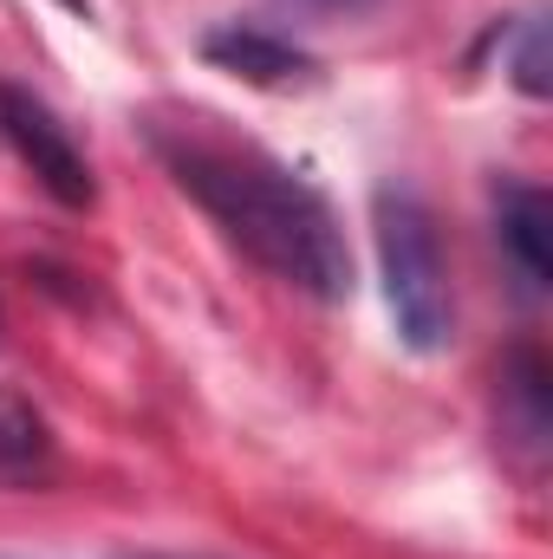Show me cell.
Instances as JSON below:
<instances>
[{
	"mask_svg": "<svg viewBox=\"0 0 553 559\" xmlns=\"http://www.w3.org/2000/svg\"><path fill=\"white\" fill-rule=\"evenodd\" d=\"M372 228H378L385 306L398 319V338L411 352H443L449 332H456V299H449V267H443L436 215L423 209V195L385 182L378 202H372Z\"/></svg>",
	"mask_w": 553,
	"mask_h": 559,
	"instance_id": "cell-2",
	"label": "cell"
},
{
	"mask_svg": "<svg viewBox=\"0 0 553 559\" xmlns=\"http://www.w3.org/2000/svg\"><path fill=\"white\" fill-rule=\"evenodd\" d=\"M521 33H515V52H508V79L528 92V98H548L553 92V72H548V20L541 13H528V20H515Z\"/></svg>",
	"mask_w": 553,
	"mask_h": 559,
	"instance_id": "cell-7",
	"label": "cell"
},
{
	"mask_svg": "<svg viewBox=\"0 0 553 559\" xmlns=\"http://www.w3.org/2000/svg\"><path fill=\"white\" fill-rule=\"evenodd\" d=\"M0 138L13 143L20 156H26V169L66 202V209H92V163L79 156V143L66 138V124L39 105V98H26L20 85H0Z\"/></svg>",
	"mask_w": 553,
	"mask_h": 559,
	"instance_id": "cell-3",
	"label": "cell"
},
{
	"mask_svg": "<svg viewBox=\"0 0 553 559\" xmlns=\"http://www.w3.org/2000/svg\"><path fill=\"white\" fill-rule=\"evenodd\" d=\"M319 7H345V13H358V7H372V0H319Z\"/></svg>",
	"mask_w": 553,
	"mask_h": 559,
	"instance_id": "cell-8",
	"label": "cell"
},
{
	"mask_svg": "<svg viewBox=\"0 0 553 559\" xmlns=\"http://www.w3.org/2000/svg\"><path fill=\"white\" fill-rule=\"evenodd\" d=\"M495 235L515 261L528 293H548L553 280V209L534 182H502L495 189Z\"/></svg>",
	"mask_w": 553,
	"mask_h": 559,
	"instance_id": "cell-5",
	"label": "cell"
},
{
	"mask_svg": "<svg viewBox=\"0 0 553 559\" xmlns=\"http://www.w3.org/2000/svg\"><path fill=\"white\" fill-rule=\"evenodd\" d=\"M46 449H52V436H46V417L33 411V397L13 391V384H0V475L39 468Z\"/></svg>",
	"mask_w": 553,
	"mask_h": 559,
	"instance_id": "cell-6",
	"label": "cell"
},
{
	"mask_svg": "<svg viewBox=\"0 0 553 559\" xmlns=\"http://www.w3.org/2000/svg\"><path fill=\"white\" fill-rule=\"evenodd\" d=\"M163 169L183 195L274 280L339 306L352 299V248L332 202L255 143H222L202 131H150Z\"/></svg>",
	"mask_w": 553,
	"mask_h": 559,
	"instance_id": "cell-1",
	"label": "cell"
},
{
	"mask_svg": "<svg viewBox=\"0 0 553 559\" xmlns=\"http://www.w3.org/2000/svg\"><path fill=\"white\" fill-rule=\"evenodd\" d=\"M202 59L242 85H299L319 72V59L306 46H293L286 33H268V26H248V20H228V26H209L202 33Z\"/></svg>",
	"mask_w": 553,
	"mask_h": 559,
	"instance_id": "cell-4",
	"label": "cell"
}]
</instances>
